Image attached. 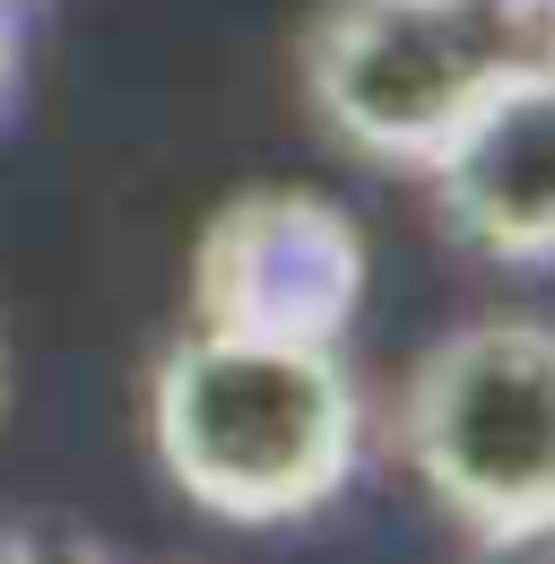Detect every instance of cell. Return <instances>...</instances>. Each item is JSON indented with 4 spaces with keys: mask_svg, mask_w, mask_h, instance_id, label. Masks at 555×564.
I'll use <instances>...</instances> for the list:
<instances>
[{
    "mask_svg": "<svg viewBox=\"0 0 555 564\" xmlns=\"http://www.w3.org/2000/svg\"><path fill=\"white\" fill-rule=\"evenodd\" d=\"M148 443L200 512L278 530L330 512L364 469V391L347 348L183 330L148 373Z\"/></svg>",
    "mask_w": 555,
    "mask_h": 564,
    "instance_id": "cell-1",
    "label": "cell"
},
{
    "mask_svg": "<svg viewBox=\"0 0 555 564\" xmlns=\"http://www.w3.org/2000/svg\"><path fill=\"white\" fill-rule=\"evenodd\" d=\"M555 18L512 0H330L304 35V105L373 165L425 174L503 78L547 62Z\"/></svg>",
    "mask_w": 555,
    "mask_h": 564,
    "instance_id": "cell-2",
    "label": "cell"
},
{
    "mask_svg": "<svg viewBox=\"0 0 555 564\" xmlns=\"http://www.w3.org/2000/svg\"><path fill=\"white\" fill-rule=\"evenodd\" d=\"M400 452L460 530L555 503V322L486 313L443 330L400 391Z\"/></svg>",
    "mask_w": 555,
    "mask_h": 564,
    "instance_id": "cell-3",
    "label": "cell"
},
{
    "mask_svg": "<svg viewBox=\"0 0 555 564\" xmlns=\"http://www.w3.org/2000/svg\"><path fill=\"white\" fill-rule=\"evenodd\" d=\"M356 313H364V226L330 192L252 183L226 209H208L192 243V330L347 348Z\"/></svg>",
    "mask_w": 555,
    "mask_h": 564,
    "instance_id": "cell-4",
    "label": "cell"
},
{
    "mask_svg": "<svg viewBox=\"0 0 555 564\" xmlns=\"http://www.w3.org/2000/svg\"><path fill=\"white\" fill-rule=\"evenodd\" d=\"M443 226L486 261H555V53L503 78L425 165Z\"/></svg>",
    "mask_w": 555,
    "mask_h": 564,
    "instance_id": "cell-5",
    "label": "cell"
},
{
    "mask_svg": "<svg viewBox=\"0 0 555 564\" xmlns=\"http://www.w3.org/2000/svg\"><path fill=\"white\" fill-rule=\"evenodd\" d=\"M460 564H555V503L521 512V521H494V530H469Z\"/></svg>",
    "mask_w": 555,
    "mask_h": 564,
    "instance_id": "cell-6",
    "label": "cell"
},
{
    "mask_svg": "<svg viewBox=\"0 0 555 564\" xmlns=\"http://www.w3.org/2000/svg\"><path fill=\"white\" fill-rule=\"evenodd\" d=\"M0 564H113L96 539L78 530H53V521H9L0 530Z\"/></svg>",
    "mask_w": 555,
    "mask_h": 564,
    "instance_id": "cell-7",
    "label": "cell"
},
{
    "mask_svg": "<svg viewBox=\"0 0 555 564\" xmlns=\"http://www.w3.org/2000/svg\"><path fill=\"white\" fill-rule=\"evenodd\" d=\"M0 96H9V9H0Z\"/></svg>",
    "mask_w": 555,
    "mask_h": 564,
    "instance_id": "cell-8",
    "label": "cell"
},
{
    "mask_svg": "<svg viewBox=\"0 0 555 564\" xmlns=\"http://www.w3.org/2000/svg\"><path fill=\"white\" fill-rule=\"evenodd\" d=\"M0 417H9V339H0Z\"/></svg>",
    "mask_w": 555,
    "mask_h": 564,
    "instance_id": "cell-9",
    "label": "cell"
},
{
    "mask_svg": "<svg viewBox=\"0 0 555 564\" xmlns=\"http://www.w3.org/2000/svg\"><path fill=\"white\" fill-rule=\"evenodd\" d=\"M512 9H530V18H555V0H512Z\"/></svg>",
    "mask_w": 555,
    "mask_h": 564,
    "instance_id": "cell-10",
    "label": "cell"
},
{
    "mask_svg": "<svg viewBox=\"0 0 555 564\" xmlns=\"http://www.w3.org/2000/svg\"><path fill=\"white\" fill-rule=\"evenodd\" d=\"M0 9H9V0H0Z\"/></svg>",
    "mask_w": 555,
    "mask_h": 564,
    "instance_id": "cell-11",
    "label": "cell"
},
{
    "mask_svg": "<svg viewBox=\"0 0 555 564\" xmlns=\"http://www.w3.org/2000/svg\"><path fill=\"white\" fill-rule=\"evenodd\" d=\"M547 53H555V44H547Z\"/></svg>",
    "mask_w": 555,
    "mask_h": 564,
    "instance_id": "cell-12",
    "label": "cell"
}]
</instances>
